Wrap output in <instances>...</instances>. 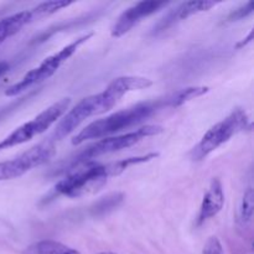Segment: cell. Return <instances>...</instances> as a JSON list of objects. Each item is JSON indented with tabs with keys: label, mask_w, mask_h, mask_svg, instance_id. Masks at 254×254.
<instances>
[{
	"label": "cell",
	"mask_w": 254,
	"mask_h": 254,
	"mask_svg": "<svg viewBox=\"0 0 254 254\" xmlns=\"http://www.w3.org/2000/svg\"><path fill=\"white\" fill-rule=\"evenodd\" d=\"M96 254H117V253H113V252H99V253H96Z\"/></svg>",
	"instance_id": "7402d4cb"
},
{
	"label": "cell",
	"mask_w": 254,
	"mask_h": 254,
	"mask_svg": "<svg viewBox=\"0 0 254 254\" xmlns=\"http://www.w3.org/2000/svg\"><path fill=\"white\" fill-rule=\"evenodd\" d=\"M94 36L93 32H89V34L82 35L81 37L76 39L74 41H72L71 44H68L67 46L62 47L60 51H57L56 54L51 55V56L46 57L41 64L37 67L32 68L31 71L27 72L19 82L11 84L10 87H7L5 89V96L7 97H15L17 94L22 93L26 89H29L30 87L35 86V84H39L41 82L46 81L50 77L54 76L56 73L57 69L69 59L73 54H76L77 50L87 42L88 40H91Z\"/></svg>",
	"instance_id": "5b68a950"
},
{
	"label": "cell",
	"mask_w": 254,
	"mask_h": 254,
	"mask_svg": "<svg viewBox=\"0 0 254 254\" xmlns=\"http://www.w3.org/2000/svg\"><path fill=\"white\" fill-rule=\"evenodd\" d=\"M55 155V145L51 141H45L32 146L24 154L12 160L0 163V181L14 180L32 169L50 161Z\"/></svg>",
	"instance_id": "ba28073f"
},
{
	"label": "cell",
	"mask_w": 254,
	"mask_h": 254,
	"mask_svg": "<svg viewBox=\"0 0 254 254\" xmlns=\"http://www.w3.org/2000/svg\"><path fill=\"white\" fill-rule=\"evenodd\" d=\"M111 176L109 164L88 161L71 169L68 175L55 185L54 192L67 197H79L103 188Z\"/></svg>",
	"instance_id": "3957f363"
},
{
	"label": "cell",
	"mask_w": 254,
	"mask_h": 254,
	"mask_svg": "<svg viewBox=\"0 0 254 254\" xmlns=\"http://www.w3.org/2000/svg\"><path fill=\"white\" fill-rule=\"evenodd\" d=\"M166 5H169V2L155 1V0L135 2L130 7H128L126 11L122 12L121 16L118 17L117 22L114 24V26L112 27V36H123L127 32L130 31L138 22H140L141 19L155 14L156 11L165 7Z\"/></svg>",
	"instance_id": "9c48e42d"
},
{
	"label": "cell",
	"mask_w": 254,
	"mask_h": 254,
	"mask_svg": "<svg viewBox=\"0 0 254 254\" xmlns=\"http://www.w3.org/2000/svg\"><path fill=\"white\" fill-rule=\"evenodd\" d=\"M161 108L163 107H161L160 99L156 102H144V103L135 104V106L129 107L123 111L116 112L106 118L97 119L88 124L86 128L82 129L78 134H76L72 139V144L79 145L86 140L101 139L117 133V131L123 130V129H128L148 119Z\"/></svg>",
	"instance_id": "7a4b0ae2"
},
{
	"label": "cell",
	"mask_w": 254,
	"mask_h": 254,
	"mask_svg": "<svg viewBox=\"0 0 254 254\" xmlns=\"http://www.w3.org/2000/svg\"><path fill=\"white\" fill-rule=\"evenodd\" d=\"M26 254H79V252L57 241L44 240L30 246Z\"/></svg>",
	"instance_id": "5bb4252c"
},
{
	"label": "cell",
	"mask_w": 254,
	"mask_h": 254,
	"mask_svg": "<svg viewBox=\"0 0 254 254\" xmlns=\"http://www.w3.org/2000/svg\"><path fill=\"white\" fill-rule=\"evenodd\" d=\"M202 254H223L222 245L216 236L208 238L205 247H203Z\"/></svg>",
	"instance_id": "d6986e66"
},
{
	"label": "cell",
	"mask_w": 254,
	"mask_h": 254,
	"mask_svg": "<svg viewBox=\"0 0 254 254\" xmlns=\"http://www.w3.org/2000/svg\"><path fill=\"white\" fill-rule=\"evenodd\" d=\"M73 4V1H66V0H54V1H45L41 4L36 5L35 7L30 9L32 14V19L34 21H39V20L45 19V17L50 16V15L55 14L59 10L64 9V7L69 6Z\"/></svg>",
	"instance_id": "2e32d148"
},
{
	"label": "cell",
	"mask_w": 254,
	"mask_h": 254,
	"mask_svg": "<svg viewBox=\"0 0 254 254\" xmlns=\"http://www.w3.org/2000/svg\"><path fill=\"white\" fill-rule=\"evenodd\" d=\"M252 12H253V2L248 1V2H246L245 5H242L241 7H238V9L233 10V11L228 15V20H230V21L241 20V19H243V17L251 15Z\"/></svg>",
	"instance_id": "ac0fdd59"
},
{
	"label": "cell",
	"mask_w": 254,
	"mask_h": 254,
	"mask_svg": "<svg viewBox=\"0 0 254 254\" xmlns=\"http://www.w3.org/2000/svg\"><path fill=\"white\" fill-rule=\"evenodd\" d=\"M153 86V81L139 76H121L114 78L103 92L81 99L72 109L64 114L54 131V140H61L71 134L89 117L106 113L113 108L128 92L145 89Z\"/></svg>",
	"instance_id": "6da1fadb"
},
{
	"label": "cell",
	"mask_w": 254,
	"mask_h": 254,
	"mask_svg": "<svg viewBox=\"0 0 254 254\" xmlns=\"http://www.w3.org/2000/svg\"><path fill=\"white\" fill-rule=\"evenodd\" d=\"M124 200V193L122 192H113L109 193V195L103 196V197L99 198L98 201L92 205L91 210V215L93 217H104L108 213H111L112 211L116 210Z\"/></svg>",
	"instance_id": "9a60e30c"
},
{
	"label": "cell",
	"mask_w": 254,
	"mask_h": 254,
	"mask_svg": "<svg viewBox=\"0 0 254 254\" xmlns=\"http://www.w3.org/2000/svg\"><path fill=\"white\" fill-rule=\"evenodd\" d=\"M31 22H34V19L30 10L16 12L0 19V45Z\"/></svg>",
	"instance_id": "7c38bea8"
},
{
	"label": "cell",
	"mask_w": 254,
	"mask_h": 254,
	"mask_svg": "<svg viewBox=\"0 0 254 254\" xmlns=\"http://www.w3.org/2000/svg\"><path fill=\"white\" fill-rule=\"evenodd\" d=\"M252 37H253V31H251L250 34H248V36L246 37V39H243L242 41L238 42V44H237V47H238V49H240V47L246 46V45H247V44H250V42L252 41Z\"/></svg>",
	"instance_id": "ffe728a7"
},
{
	"label": "cell",
	"mask_w": 254,
	"mask_h": 254,
	"mask_svg": "<svg viewBox=\"0 0 254 254\" xmlns=\"http://www.w3.org/2000/svg\"><path fill=\"white\" fill-rule=\"evenodd\" d=\"M9 64L7 62H0V77L4 76L7 71H9Z\"/></svg>",
	"instance_id": "44dd1931"
},
{
	"label": "cell",
	"mask_w": 254,
	"mask_h": 254,
	"mask_svg": "<svg viewBox=\"0 0 254 254\" xmlns=\"http://www.w3.org/2000/svg\"><path fill=\"white\" fill-rule=\"evenodd\" d=\"M223 205H225V192H223L222 183L218 178H213L211 180L207 192L203 196L202 203L200 206V212H198L197 220H196V226L200 227L210 218L217 216L223 208Z\"/></svg>",
	"instance_id": "8fae6325"
},
{
	"label": "cell",
	"mask_w": 254,
	"mask_h": 254,
	"mask_svg": "<svg viewBox=\"0 0 254 254\" xmlns=\"http://www.w3.org/2000/svg\"><path fill=\"white\" fill-rule=\"evenodd\" d=\"M163 131L164 128L160 126H145L136 129V130L130 131V133L101 139V140L87 146L84 150L77 154L71 160V164H69L67 170L69 171L71 169L76 168V166L88 163V161H92L93 159L99 158L102 155H107V154H112L116 153V151L123 150V149L130 148V146L135 145L136 143L141 141L143 139L148 138V136L158 135Z\"/></svg>",
	"instance_id": "8992f818"
},
{
	"label": "cell",
	"mask_w": 254,
	"mask_h": 254,
	"mask_svg": "<svg viewBox=\"0 0 254 254\" xmlns=\"http://www.w3.org/2000/svg\"><path fill=\"white\" fill-rule=\"evenodd\" d=\"M251 127L250 117L243 108H235L225 119L211 127L200 143L191 150V159L200 161L210 155L212 151L227 143L232 136L247 130Z\"/></svg>",
	"instance_id": "277c9868"
},
{
	"label": "cell",
	"mask_w": 254,
	"mask_h": 254,
	"mask_svg": "<svg viewBox=\"0 0 254 254\" xmlns=\"http://www.w3.org/2000/svg\"><path fill=\"white\" fill-rule=\"evenodd\" d=\"M208 92V87L205 86H192L186 87V88H181L175 91L174 93L169 94L165 98L160 99L161 107L165 108H178L183 104L188 103V102L192 101V99L198 98V97L203 96Z\"/></svg>",
	"instance_id": "4fadbf2b"
},
{
	"label": "cell",
	"mask_w": 254,
	"mask_h": 254,
	"mask_svg": "<svg viewBox=\"0 0 254 254\" xmlns=\"http://www.w3.org/2000/svg\"><path fill=\"white\" fill-rule=\"evenodd\" d=\"M254 208V193L252 189H248L242 198V205L240 210V220L243 225H248L252 221Z\"/></svg>",
	"instance_id": "e0dca14e"
},
{
	"label": "cell",
	"mask_w": 254,
	"mask_h": 254,
	"mask_svg": "<svg viewBox=\"0 0 254 254\" xmlns=\"http://www.w3.org/2000/svg\"><path fill=\"white\" fill-rule=\"evenodd\" d=\"M69 104H71L69 97L60 99V101L55 102L54 104L47 107L44 112H41L34 119L17 127L14 131H11L9 135L5 136L0 141V151L26 143L35 136L45 133L50 127L54 126L60 118L64 117V114L68 111Z\"/></svg>",
	"instance_id": "52a82bcc"
},
{
	"label": "cell",
	"mask_w": 254,
	"mask_h": 254,
	"mask_svg": "<svg viewBox=\"0 0 254 254\" xmlns=\"http://www.w3.org/2000/svg\"><path fill=\"white\" fill-rule=\"evenodd\" d=\"M217 2L211 1V0H192V1H185L181 2L179 6H176L175 9L170 10L168 14L164 17H161L159 20L158 24L154 26L153 34H160V32L165 31L169 27H171L173 25L178 24L179 21H183L186 20L188 17L192 16V15L198 14V12L207 11V10L212 9L213 6H216Z\"/></svg>",
	"instance_id": "30bf717a"
}]
</instances>
